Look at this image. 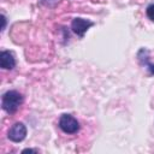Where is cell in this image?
I'll return each mask as SVG.
<instances>
[{"label": "cell", "mask_w": 154, "mask_h": 154, "mask_svg": "<svg viewBox=\"0 0 154 154\" xmlns=\"http://www.w3.org/2000/svg\"><path fill=\"white\" fill-rule=\"evenodd\" d=\"M23 101H24V97L19 91H17V90H7L6 93L2 94L1 107L6 113L12 114V113L17 112V109L20 107Z\"/></svg>", "instance_id": "1"}, {"label": "cell", "mask_w": 154, "mask_h": 154, "mask_svg": "<svg viewBox=\"0 0 154 154\" xmlns=\"http://www.w3.org/2000/svg\"><path fill=\"white\" fill-rule=\"evenodd\" d=\"M58 126L63 132L69 134V135L77 134L79 131V128H81L79 122L73 116L67 114V113H64L60 116L59 122H58Z\"/></svg>", "instance_id": "2"}, {"label": "cell", "mask_w": 154, "mask_h": 154, "mask_svg": "<svg viewBox=\"0 0 154 154\" xmlns=\"http://www.w3.org/2000/svg\"><path fill=\"white\" fill-rule=\"evenodd\" d=\"M25 137H26V126L22 122L14 123L7 132V138L16 143L22 142Z\"/></svg>", "instance_id": "3"}, {"label": "cell", "mask_w": 154, "mask_h": 154, "mask_svg": "<svg viewBox=\"0 0 154 154\" xmlns=\"http://www.w3.org/2000/svg\"><path fill=\"white\" fill-rule=\"evenodd\" d=\"M95 23L89 20V19H84L81 17H76L72 19L71 22V30L79 37H83L84 34L88 31L89 28H91Z\"/></svg>", "instance_id": "4"}, {"label": "cell", "mask_w": 154, "mask_h": 154, "mask_svg": "<svg viewBox=\"0 0 154 154\" xmlns=\"http://www.w3.org/2000/svg\"><path fill=\"white\" fill-rule=\"evenodd\" d=\"M137 60L141 66L146 67L149 72L150 76L154 75V64L150 63V57H149V51L147 48H141L137 52Z\"/></svg>", "instance_id": "5"}, {"label": "cell", "mask_w": 154, "mask_h": 154, "mask_svg": "<svg viewBox=\"0 0 154 154\" xmlns=\"http://www.w3.org/2000/svg\"><path fill=\"white\" fill-rule=\"evenodd\" d=\"M0 66L4 70H12L16 66V59L10 51H2L0 53Z\"/></svg>", "instance_id": "6"}, {"label": "cell", "mask_w": 154, "mask_h": 154, "mask_svg": "<svg viewBox=\"0 0 154 154\" xmlns=\"http://www.w3.org/2000/svg\"><path fill=\"white\" fill-rule=\"evenodd\" d=\"M146 16L148 17L149 20L154 22V4H150V5L147 6V8H146Z\"/></svg>", "instance_id": "7"}, {"label": "cell", "mask_w": 154, "mask_h": 154, "mask_svg": "<svg viewBox=\"0 0 154 154\" xmlns=\"http://www.w3.org/2000/svg\"><path fill=\"white\" fill-rule=\"evenodd\" d=\"M1 20H2L1 31H4V30H5V28H6V17H5V14H1Z\"/></svg>", "instance_id": "8"}, {"label": "cell", "mask_w": 154, "mask_h": 154, "mask_svg": "<svg viewBox=\"0 0 154 154\" xmlns=\"http://www.w3.org/2000/svg\"><path fill=\"white\" fill-rule=\"evenodd\" d=\"M41 4H45V5H48V4H51V2H54V1H57V0H38Z\"/></svg>", "instance_id": "9"}, {"label": "cell", "mask_w": 154, "mask_h": 154, "mask_svg": "<svg viewBox=\"0 0 154 154\" xmlns=\"http://www.w3.org/2000/svg\"><path fill=\"white\" fill-rule=\"evenodd\" d=\"M26 152H37V149H31V148H26L23 150V153H26Z\"/></svg>", "instance_id": "10"}]
</instances>
